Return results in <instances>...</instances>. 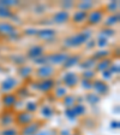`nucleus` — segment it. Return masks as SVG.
I'll return each instance as SVG.
<instances>
[{
	"mask_svg": "<svg viewBox=\"0 0 120 135\" xmlns=\"http://www.w3.org/2000/svg\"><path fill=\"white\" fill-rule=\"evenodd\" d=\"M82 84H83V88H84V89H90V88L92 87V82L90 81V80L83 79V80H82Z\"/></svg>",
	"mask_w": 120,
	"mask_h": 135,
	"instance_id": "32",
	"label": "nucleus"
},
{
	"mask_svg": "<svg viewBox=\"0 0 120 135\" xmlns=\"http://www.w3.org/2000/svg\"><path fill=\"white\" fill-rule=\"evenodd\" d=\"M87 99H88V101H89V103H91V104H96V103H98V100H100V99H98V97L96 95V94H89Z\"/></svg>",
	"mask_w": 120,
	"mask_h": 135,
	"instance_id": "31",
	"label": "nucleus"
},
{
	"mask_svg": "<svg viewBox=\"0 0 120 135\" xmlns=\"http://www.w3.org/2000/svg\"><path fill=\"white\" fill-rule=\"evenodd\" d=\"M33 115L29 112H20L18 113V116H17V122H18V124H20V126H28V124H30L31 122H33Z\"/></svg>",
	"mask_w": 120,
	"mask_h": 135,
	"instance_id": "8",
	"label": "nucleus"
},
{
	"mask_svg": "<svg viewBox=\"0 0 120 135\" xmlns=\"http://www.w3.org/2000/svg\"><path fill=\"white\" fill-rule=\"evenodd\" d=\"M102 74H103V77H107L106 80H109V79H111V77H112V73H111V70H109V69H107V70H105Z\"/></svg>",
	"mask_w": 120,
	"mask_h": 135,
	"instance_id": "36",
	"label": "nucleus"
},
{
	"mask_svg": "<svg viewBox=\"0 0 120 135\" xmlns=\"http://www.w3.org/2000/svg\"><path fill=\"white\" fill-rule=\"evenodd\" d=\"M107 8H108L111 12H115V10L118 8V3H114V1H113V3H111L108 6H107Z\"/></svg>",
	"mask_w": 120,
	"mask_h": 135,
	"instance_id": "34",
	"label": "nucleus"
},
{
	"mask_svg": "<svg viewBox=\"0 0 120 135\" xmlns=\"http://www.w3.org/2000/svg\"><path fill=\"white\" fill-rule=\"evenodd\" d=\"M54 74V69L53 66H50L48 64H45V65H41V66L37 69L36 71V75L37 77H40L41 80H46V79H50Z\"/></svg>",
	"mask_w": 120,
	"mask_h": 135,
	"instance_id": "2",
	"label": "nucleus"
},
{
	"mask_svg": "<svg viewBox=\"0 0 120 135\" xmlns=\"http://www.w3.org/2000/svg\"><path fill=\"white\" fill-rule=\"evenodd\" d=\"M16 33V29L12 24L7 22H1L0 23V34H4V35H12V34Z\"/></svg>",
	"mask_w": 120,
	"mask_h": 135,
	"instance_id": "14",
	"label": "nucleus"
},
{
	"mask_svg": "<svg viewBox=\"0 0 120 135\" xmlns=\"http://www.w3.org/2000/svg\"><path fill=\"white\" fill-rule=\"evenodd\" d=\"M40 129V123H33L25 126L22 130V135H35L36 132Z\"/></svg>",
	"mask_w": 120,
	"mask_h": 135,
	"instance_id": "11",
	"label": "nucleus"
},
{
	"mask_svg": "<svg viewBox=\"0 0 120 135\" xmlns=\"http://www.w3.org/2000/svg\"><path fill=\"white\" fill-rule=\"evenodd\" d=\"M36 35L42 40H52L55 36V31L53 29H42V30L37 31Z\"/></svg>",
	"mask_w": 120,
	"mask_h": 135,
	"instance_id": "15",
	"label": "nucleus"
},
{
	"mask_svg": "<svg viewBox=\"0 0 120 135\" xmlns=\"http://www.w3.org/2000/svg\"><path fill=\"white\" fill-rule=\"evenodd\" d=\"M31 68L30 66H22V68H19V70H18V74H19L22 77H28L29 75L31 74Z\"/></svg>",
	"mask_w": 120,
	"mask_h": 135,
	"instance_id": "24",
	"label": "nucleus"
},
{
	"mask_svg": "<svg viewBox=\"0 0 120 135\" xmlns=\"http://www.w3.org/2000/svg\"><path fill=\"white\" fill-rule=\"evenodd\" d=\"M87 16H88V12L77 11L75 15H73V22H75V23H82V22H84V21H87Z\"/></svg>",
	"mask_w": 120,
	"mask_h": 135,
	"instance_id": "16",
	"label": "nucleus"
},
{
	"mask_svg": "<svg viewBox=\"0 0 120 135\" xmlns=\"http://www.w3.org/2000/svg\"><path fill=\"white\" fill-rule=\"evenodd\" d=\"M103 20V12L100 10H94V11L89 12L87 16V21L89 24H97Z\"/></svg>",
	"mask_w": 120,
	"mask_h": 135,
	"instance_id": "5",
	"label": "nucleus"
},
{
	"mask_svg": "<svg viewBox=\"0 0 120 135\" xmlns=\"http://www.w3.org/2000/svg\"><path fill=\"white\" fill-rule=\"evenodd\" d=\"M92 6H94V4H92L91 1H82V3H79L78 5H77V7L79 8V11L88 12Z\"/></svg>",
	"mask_w": 120,
	"mask_h": 135,
	"instance_id": "20",
	"label": "nucleus"
},
{
	"mask_svg": "<svg viewBox=\"0 0 120 135\" xmlns=\"http://www.w3.org/2000/svg\"><path fill=\"white\" fill-rule=\"evenodd\" d=\"M37 107H39V105H37L36 101H29L28 104H27V112H29V113L35 112L37 110Z\"/></svg>",
	"mask_w": 120,
	"mask_h": 135,
	"instance_id": "26",
	"label": "nucleus"
},
{
	"mask_svg": "<svg viewBox=\"0 0 120 135\" xmlns=\"http://www.w3.org/2000/svg\"><path fill=\"white\" fill-rule=\"evenodd\" d=\"M16 101H17L16 95H13V94H10V93L5 94V95L3 97V99H1V103H3V105L6 107V109H10V107H12L14 104H16Z\"/></svg>",
	"mask_w": 120,
	"mask_h": 135,
	"instance_id": "12",
	"label": "nucleus"
},
{
	"mask_svg": "<svg viewBox=\"0 0 120 135\" xmlns=\"http://www.w3.org/2000/svg\"><path fill=\"white\" fill-rule=\"evenodd\" d=\"M10 17H12L11 8L5 7L0 4V18H10Z\"/></svg>",
	"mask_w": 120,
	"mask_h": 135,
	"instance_id": "19",
	"label": "nucleus"
},
{
	"mask_svg": "<svg viewBox=\"0 0 120 135\" xmlns=\"http://www.w3.org/2000/svg\"><path fill=\"white\" fill-rule=\"evenodd\" d=\"M67 94V89L65 87H58L55 88V95L58 98H65Z\"/></svg>",
	"mask_w": 120,
	"mask_h": 135,
	"instance_id": "28",
	"label": "nucleus"
},
{
	"mask_svg": "<svg viewBox=\"0 0 120 135\" xmlns=\"http://www.w3.org/2000/svg\"><path fill=\"white\" fill-rule=\"evenodd\" d=\"M37 88L41 92H49L52 88H54V81L52 79H46V80H41L37 83Z\"/></svg>",
	"mask_w": 120,
	"mask_h": 135,
	"instance_id": "9",
	"label": "nucleus"
},
{
	"mask_svg": "<svg viewBox=\"0 0 120 135\" xmlns=\"http://www.w3.org/2000/svg\"><path fill=\"white\" fill-rule=\"evenodd\" d=\"M94 70H87V71H84V79L85 80H91V77L94 76Z\"/></svg>",
	"mask_w": 120,
	"mask_h": 135,
	"instance_id": "33",
	"label": "nucleus"
},
{
	"mask_svg": "<svg viewBox=\"0 0 120 135\" xmlns=\"http://www.w3.org/2000/svg\"><path fill=\"white\" fill-rule=\"evenodd\" d=\"M53 20L55 23H59V24H62V23H66L67 21L70 20V15L67 12V10H61V11L56 12L54 15Z\"/></svg>",
	"mask_w": 120,
	"mask_h": 135,
	"instance_id": "10",
	"label": "nucleus"
},
{
	"mask_svg": "<svg viewBox=\"0 0 120 135\" xmlns=\"http://www.w3.org/2000/svg\"><path fill=\"white\" fill-rule=\"evenodd\" d=\"M0 135H18V129L13 127H7L3 132H0Z\"/></svg>",
	"mask_w": 120,
	"mask_h": 135,
	"instance_id": "23",
	"label": "nucleus"
},
{
	"mask_svg": "<svg viewBox=\"0 0 120 135\" xmlns=\"http://www.w3.org/2000/svg\"><path fill=\"white\" fill-rule=\"evenodd\" d=\"M95 89V92L97 93V94H101V95H103V94H106V93H108V84L106 83V82L101 81V80H96V81L92 82V87Z\"/></svg>",
	"mask_w": 120,
	"mask_h": 135,
	"instance_id": "7",
	"label": "nucleus"
},
{
	"mask_svg": "<svg viewBox=\"0 0 120 135\" xmlns=\"http://www.w3.org/2000/svg\"><path fill=\"white\" fill-rule=\"evenodd\" d=\"M72 110H73V112H75L76 117H77V116L83 115L84 111H85V109H84L83 105H73V106H72Z\"/></svg>",
	"mask_w": 120,
	"mask_h": 135,
	"instance_id": "27",
	"label": "nucleus"
},
{
	"mask_svg": "<svg viewBox=\"0 0 120 135\" xmlns=\"http://www.w3.org/2000/svg\"><path fill=\"white\" fill-rule=\"evenodd\" d=\"M75 103H76V99L71 95H66L64 98V104L66 105L67 107H72L73 105H75Z\"/></svg>",
	"mask_w": 120,
	"mask_h": 135,
	"instance_id": "29",
	"label": "nucleus"
},
{
	"mask_svg": "<svg viewBox=\"0 0 120 135\" xmlns=\"http://www.w3.org/2000/svg\"><path fill=\"white\" fill-rule=\"evenodd\" d=\"M42 53H43V47L42 46H33L28 51V57L29 58H33L35 60V59L42 57Z\"/></svg>",
	"mask_w": 120,
	"mask_h": 135,
	"instance_id": "13",
	"label": "nucleus"
},
{
	"mask_svg": "<svg viewBox=\"0 0 120 135\" xmlns=\"http://www.w3.org/2000/svg\"><path fill=\"white\" fill-rule=\"evenodd\" d=\"M67 58H69V54L62 53V52L50 54L47 57V64L48 63H50V64H64Z\"/></svg>",
	"mask_w": 120,
	"mask_h": 135,
	"instance_id": "4",
	"label": "nucleus"
},
{
	"mask_svg": "<svg viewBox=\"0 0 120 135\" xmlns=\"http://www.w3.org/2000/svg\"><path fill=\"white\" fill-rule=\"evenodd\" d=\"M17 84H18V81H17L14 77H7V79H5L1 82L0 88H1V90H3L5 94H7V93H10L11 90H13L14 88L17 87Z\"/></svg>",
	"mask_w": 120,
	"mask_h": 135,
	"instance_id": "3",
	"label": "nucleus"
},
{
	"mask_svg": "<svg viewBox=\"0 0 120 135\" xmlns=\"http://www.w3.org/2000/svg\"><path fill=\"white\" fill-rule=\"evenodd\" d=\"M13 122V116L12 115H5L0 118V124L4 127V128H7L10 127V124Z\"/></svg>",
	"mask_w": 120,
	"mask_h": 135,
	"instance_id": "18",
	"label": "nucleus"
},
{
	"mask_svg": "<svg viewBox=\"0 0 120 135\" xmlns=\"http://www.w3.org/2000/svg\"><path fill=\"white\" fill-rule=\"evenodd\" d=\"M78 60H79V57H77V56H75V57H69V58L66 59V62L64 63V65H65L66 68H71L72 65L77 64V63H78Z\"/></svg>",
	"mask_w": 120,
	"mask_h": 135,
	"instance_id": "22",
	"label": "nucleus"
},
{
	"mask_svg": "<svg viewBox=\"0 0 120 135\" xmlns=\"http://www.w3.org/2000/svg\"><path fill=\"white\" fill-rule=\"evenodd\" d=\"M96 65V62L94 59H88V60H84L83 63L81 64V66H83L84 69H87V70H91V68Z\"/></svg>",
	"mask_w": 120,
	"mask_h": 135,
	"instance_id": "25",
	"label": "nucleus"
},
{
	"mask_svg": "<svg viewBox=\"0 0 120 135\" xmlns=\"http://www.w3.org/2000/svg\"><path fill=\"white\" fill-rule=\"evenodd\" d=\"M41 113H42V116L43 117H46V118H50L52 116H53V113H54V111H53V109H52V106H43L41 109Z\"/></svg>",
	"mask_w": 120,
	"mask_h": 135,
	"instance_id": "21",
	"label": "nucleus"
},
{
	"mask_svg": "<svg viewBox=\"0 0 120 135\" xmlns=\"http://www.w3.org/2000/svg\"><path fill=\"white\" fill-rule=\"evenodd\" d=\"M91 35L90 31H82L79 34H76L73 36L69 37L65 42V45L66 46H70V47H76V46H81L83 45L84 42L89 41V37Z\"/></svg>",
	"mask_w": 120,
	"mask_h": 135,
	"instance_id": "1",
	"label": "nucleus"
},
{
	"mask_svg": "<svg viewBox=\"0 0 120 135\" xmlns=\"http://www.w3.org/2000/svg\"><path fill=\"white\" fill-rule=\"evenodd\" d=\"M79 82V76L75 73H67L64 76V83L66 84V87L69 88H73L76 87Z\"/></svg>",
	"mask_w": 120,
	"mask_h": 135,
	"instance_id": "6",
	"label": "nucleus"
},
{
	"mask_svg": "<svg viewBox=\"0 0 120 135\" xmlns=\"http://www.w3.org/2000/svg\"><path fill=\"white\" fill-rule=\"evenodd\" d=\"M97 45L100 46V47L106 46L107 45V37H100V39L97 40Z\"/></svg>",
	"mask_w": 120,
	"mask_h": 135,
	"instance_id": "35",
	"label": "nucleus"
},
{
	"mask_svg": "<svg viewBox=\"0 0 120 135\" xmlns=\"http://www.w3.org/2000/svg\"><path fill=\"white\" fill-rule=\"evenodd\" d=\"M108 21H106V25H114L115 23L118 22V20H119V16H115V15H112V17H109V18H107Z\"/></svg>",
	"mask_w": 120,
	"mask_h": 135,
	"instance_id": "30",
	"label": "nucleus"
},
{
	"mask_svg": "<svg viewBox=\"0 0 120 135\" xmlns=\"http://www.w3.org/2000/svg\"><path fill=\"white\" fill-rule=\"evenodd\" d=\"M109 65H111V60L109 59H101L98 63H96V68L100 71H105L107 69H109Z\"/></svg>",
	"mask_w": 120,
	"mask_h": 135,
	"instance_id": "17",
	"label": "nucleus"
}]
</instances>
